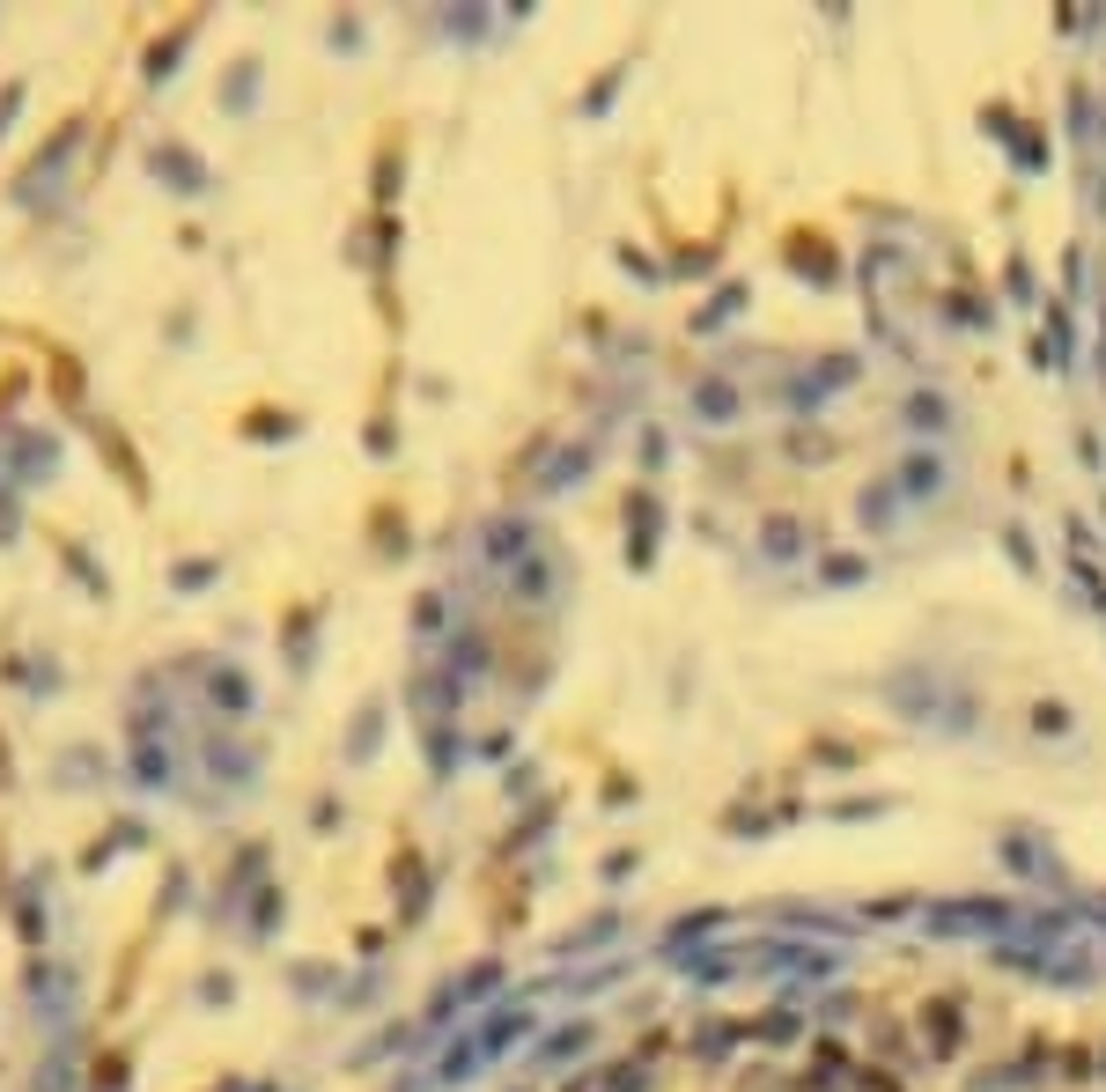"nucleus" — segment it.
I'll return each instance as SVG.
<instances>
[{"mask_svg":"<svg viewBox=\"0 0 1106 1092\" xmlns=\"http://www.w3.org/2000/svg\"><path fill=\"white\" fill-rule=\"evenodd\" d=\"M1011 923H1018V908H1011V901H988V894H973V901H945V908H930V916H923V931H930V937L1011 931Z\"/></svg>","mask_w":1106,"mask_h":1092,"instance_id":"obj_1","label":"nucleus"},{"mask_svg":"<svg viewBox=\"0 0 1106 1092\" xmlns=\"http://www.w3.org/2000/svg\"><path fill=\"white\" fill-rule=\"evenodd\" d=\"M1003 864H1011L1018 879H1040V886H1048V879H1063L1055 849H1048V842H1033L1025 827H1011V834H1003Z\"/></svg>","mask_w":1106,"mask_h":1092,"instance_id":"obj_2","label":"nucleus"},{"mask_svg":"<svg viewBox=\"0 0 1106 1092\" xmlns=\"http://www.w3.org/2000/svg\"><path fill=\"white\" fill-rule=\"evenodd\" d=\"M893 487H900L908 502H923V495H945V487H951V466L937 458V451H908V458H900V472H893Z\"/></svg>","mask_w":1106,"mask_h":1092,"instance_id":"obj_3","label":"nucleus"},{"mask_svg":"<svg viewBox=\"0 0 1106 1092\" xmlns=\"http://www.w3.org/2000/svg\"><path fill=\"white\" fill-rule=\"evenodd\" d=\"M900 414H908V429H915V436H951V429H959V406H951L945 392H908V406H900Z\"/></svg>","mask_w":1106,"mask_h":1092,"instance_id":"obj_4","label":"nucleus"},{"mask_svg":"<svg viewBox=\"0 0 1106 1092\" xmlns=\"http://www.w3.org/2000/svg\"><path fill=\"white\" fill-rule=\"evenodd\" d=\"M923 1041H930V1056H959V1041H966V1026H959V1004L937 996V1004H923Z\"/></svg>","mask_w":1106,"mask_h":1092,"instance_id":"obj_5","label":"nucleus"},{"mask_svg":"<svg viewBox=\"0 0 1106 1092\" xmlns=\"http://www.w3.org/2000/svg\"><path fill=\"white\" fill-rule=\"evenodd\" d=\"M1070 134H1077L1085 149L1100 141V97H1092V82H1085V74L1070 82Z\"/></svg>","mask_w":1106,"mask_h":1092,"instance_id":"obj_6","label":"nucleus"},{"mask_svg":"<svg viewBox=\"0 0 1106 1092\" xmlns=\"http://www.w3.org/2000/svg\"><path fill=\"white\" fill-rule=\"evenodd\" d=\"M760 554H768V561L804 554V524H796V517H768V524H760Z\"/></svg>","mask_w":1106,"mask_h":1092,"instance_id":"obj_7","label":"nucleus"},{"mask_svg":"<svg viewBox=\"0 0 1106 1092\" xmlns=\"http://www.w3.org/2000/svg\"><path fill=\"white\" fill-rule=\"evenodd\" d=\"M694 406H701V414H708L716 429H731V421H738V392H731L723 377H708V384L694 392Z\"/></svg>","mask_w":1106,"mask_h":1092,"instance_id":"obj_8","label":"nucleus"},{"mask_svg":"<svg viewBox=\"0 0 1106 1092\" xmlns=\"http://www.w3.org/2000/svg\"><path fill=\"white\" fill-rule=\"evenodd\" d=\"M790 266H796V274H811L819 289H833V281H841V259H833V252H826L819 237H811V252L796 244V252H790Z\"/></svg>","mask_w":1106,"mask_h":1092,"instance_id":"obj_9","label":"nucleus"},{"mask_svg":"<svg viewBox=\"0 0 1106 1092\" xmlns=\"http://www.w3.org/2000/svg\"><path fill=\"white\" fill-rule=\"evenodd\" d=\"M1033 731H1040V739H1070V731H1077V709H1070V701H1033Z\"/></svg>","mask_w":1106,"mask_h":1092,"instance_id":"obj_10","label":"nucleus"},{"mask_svg":"<svg viewBox=\"0 0 1106 1092\" xmlns=\"http://www.w3.org/2000/svg\"><path fill=\"white\" fill-rule=\"evenodd\" d=\"M1003 554H1011L1018 576H1040V554H1033V532L1025 524H1003Z\"/></svg>","mask_w":1106,"mask_h":1092,"instance_id":"obj_11","label":"nucleus"},{"mask_svg":"<svg viewBox=\"0 0 1106 1092\" xmlns=\"http://www.w3.org/2000/svg\"><path fill=\"white\" fill-rule=\"evenodd\" d=\"M819 576H826V584H863V576H871V561H856V554H833V561H819Z\"/></svg>","mask_w":1106,"mask_h":1092,"instance_id":"obj_12","label":"nucleus"},{"mask_svg":"<svg viewBox=\"0 0 1106 1092\" xmlns=\"http://www.w3.org/2000/svg\"><path fill=\"white\" fill-rule=\"evenodd\" d=\"M878 812H893V797H841L833 804V819H878Z\"/></svg>","mask_w":1106,"mask_h":1092,"instance_id":"obj_13","label":"nucleus"},{"mask_svg":"<svg viewBox=\"0 0 1106 1092\" xmlns=\"http://www.w3.org/2000/svg\"><path fill=\"white\" fill-rule=\"evenodd\" d=\"M738 304H745V281H731V289H723V296L708 304V317H701V325H723V317L738 311Z\"/></svg>","mask_w":1106,"mask_h":1092,"instance_id":"obj_14","label":"nucleus"},{"mask_svg":"<svg viewBox=\"0 0 1106 1092\" xmlns=\"http://www.w3.org/2000/svg\"><path fill=\"white\" fill-rule=\"evenodd\" d=\"M1018 296H1033V266H1025V252H1011V274H1003Z\"/></svg>","mask_w":1106,"mask_h":1092,"instance_id":"obj_15","label":"nucleus"},{"mask_svg":"<svg viewBox=\"0 0 1106 1092\" xmlns=\"http://www.w3.org/2000/svg\"><path fill=\"white\" fill-rule=\"evenodd\" d=\"M1077 908H1085V916H1092V923H1100V931H1106V894H1085Z\"/></svg>","mask_w":1106,"mask_h":1092,"instance_id":"obj_16","label":"nucleus"},{"mask_svg":"<svg viewBox=\"0 0 1106 1092\" xmlns=\"http://www.w3.org/2000/svg\"><path fill=\"white\" fill-rule=\"evenodd\" d=\"M1106 304V296H1100ZM1100 384H1106V311H1100Z\"/></svg>","mask_w":1106,"mask_h":1092,"instance_id":"obj_17","label":"nucleus"},{"mask_svg":"<svg viewBox=\"0 0 1106 1092\" xmlns=\"http://www.w3.org/2000/svg\"><path fill=\"white\" fill-rule=\"evenodd\" d=\"M1100 517H1106V487H1100Z\"/></svg>","mask_w":1106,"mask_h":1092,"instance_id":"obj_18","label":"nucleus"},{"mask_svg":"<svg viewBox=\"0 0 1106 1092\" xmlns=\"http://www.w3.org/2000/svg\"><path fill=\"white\" fill-rule=\"evenodd\" d=\"M1100 1063H1106V1048H1100Z\"/></svg>","mask_w":1106,"mask_h":1092,"instance_id":"obj_19","label":"nucleus"}]
</instances>
